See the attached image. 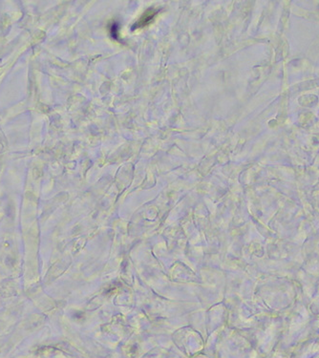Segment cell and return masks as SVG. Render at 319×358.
<instances>
[{"label": "cell", "mask_w": 319, "mask_h": 358, "mask_svg": "<svg viewBox=\"0 0 319 358\" xmlns=\"http://www.w3.org/2000/svg\"><path fill=\"white\" fill-rule=\"evenodd\" d=\"M155 15V13H153V12H150V13H146L144 15H143V17L139 20V22H138V25H136L137 27H144L146 26V25H147L151 20H152V18H153V16Z\"/></svg>", "instance_id": "1"}]
</instances>
